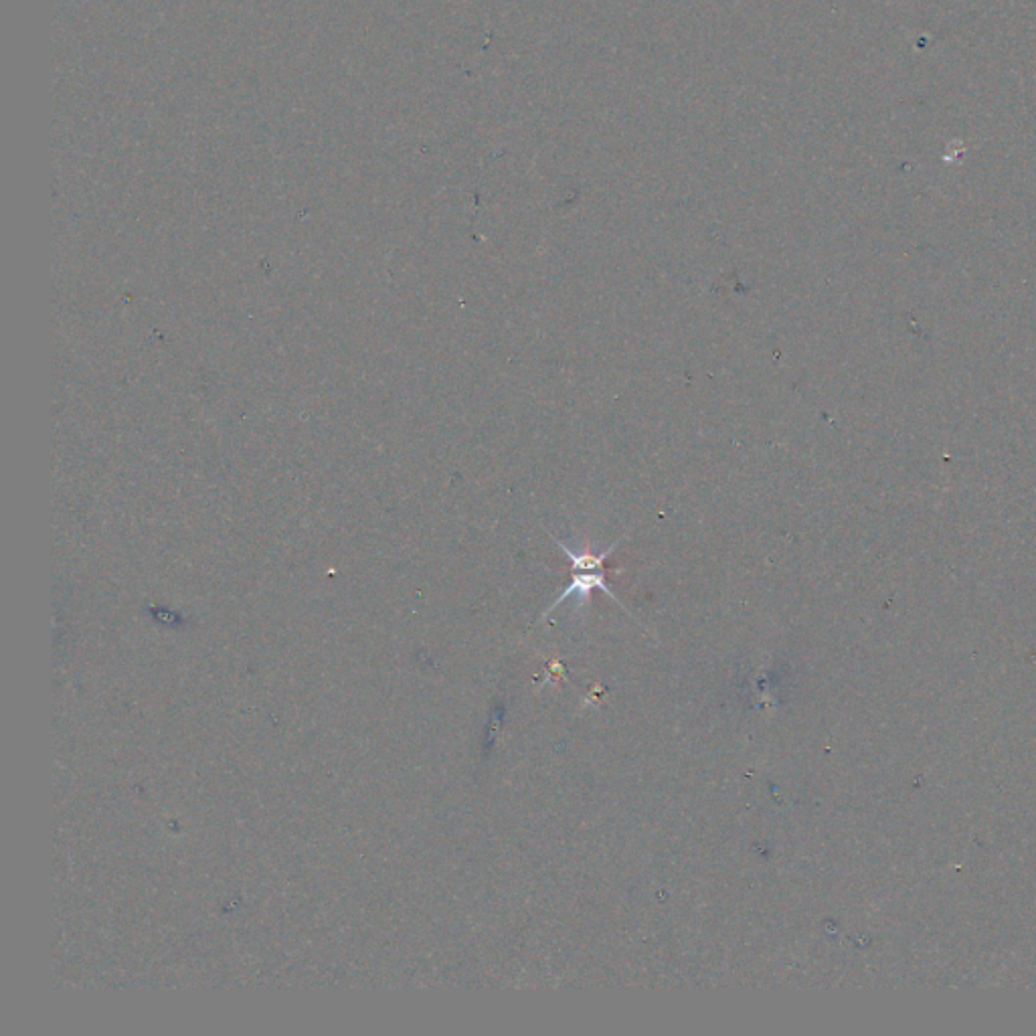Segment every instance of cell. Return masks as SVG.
<instances>
[{"label":"cell","instance_id":"cell-1","mask_svg":"<svg viewBox=\"0 0 1036 1036\" xmlns=\"http://www.w3.org/2000/svg\"><path fill=\"white\" fill-rule=\"evenodd\" d=\"M593 589H599L606 595H610L616 603H620V606L624 608V603L618 599V595L612 591L610 583H608V573H606V567L603 569H593V571H571V583L569 587L555 599L553 606L549 608V612H553L555 608H559L563 601H567L569 597H575L579 603H585L587 597L591 595ZM547 612V614H549Z\"/></svg>","mask_w":1036,"mask_h":1036},{"label":"cell","instance_id":"cell-2","mask_svg":"<svg viewBox=\"0 0 1036 1036\" xmlns=\"http://www.w3.org/2000/svg\"><path fill=\"white\" fill-rule=\"evenodd\" d=\"M553 541H555V545L565 553V557L569 559V563H571V571H593V569H603V567H606V561L610 559V555L620 547V541H618V543H614L612 547L603 549L601 553H591V551H575V549L567 547L563 541H559V539H555V537H553Z\"/></svg>","mask_w":1036,"mask_h":1036}]
</instances>
